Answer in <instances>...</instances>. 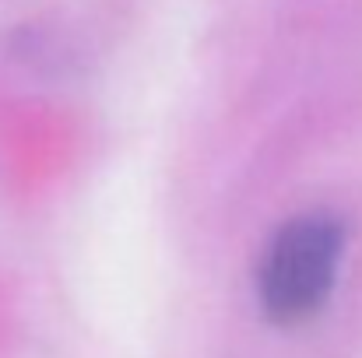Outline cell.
<instances>
[{
    "mask_svg": "<svg viewBox=\"0 0 362 358\" xmlns=\"http://www.w3.org/2000/svg\"><path fill=\"white\" fill-rule=\"evenodd\" d=\"M345 222L327 211H306L288 218L257 263L260 309L281 323L299 327L313 320L334 295L345 260Z\"/></svg>",
    "mask_w": 362,
    "mask_h": 358,
    "instance_id": "obj_1",
    "label": "cell"
}]
</instances>
